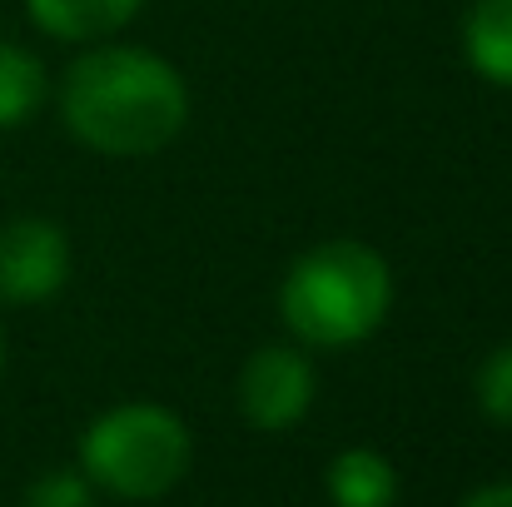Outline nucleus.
Returning a JSON list of instances; mask_svg holds the SVG:
<instances>
[{"label": "nucleus", "mask_w": 512, "mask_h": 507, "mask_svg": "<svg viewBox=\"0 0 512 507\" xmlns=\"http://www.w3.org/2000/svg\"><path fill=\"white\" fill-rule=\"evenodd\" d=\"M85 478L115 498H165L189 468V428L160 403H120L80 438Z\"/></svg>", "instance_id": "obj_3"}, {"label": "nucleus", "mask_w": 512, "mask_h": 507, "mask_svg": "<svg viewBox=\"0 0 512 507\" xmlns=\"http://www.w3.org/2000/svg\"><path fill=\"white\" fill-rule=\"evenodd\" d=\"M463 50L483 80L512 90V0H473L463 20Z\"/></svg>", "instance_id": "obj_7"}, {"label": "nucleus", "mask_w": 512, "mask_h": 507, "mask_svg": "<svg viewBox=\"0 0 512 507\" xmlns=\"http://www.w3.org/2000/svg\"><path fill=\"white\" fill-rule=\"evenodd\" d=\"M45 105V65L15 40H0V130H20Z\"/></svg>", "instance_id": "obj_9"}, {"label": "nucleus", "mask_w": 512, "mask_h": 507, "mask_svg": "<svg viewBox=\"0 0 512 507\" xmlns=\"http://www.w3.org/2000/svg\"><path fill=\"white\" fill-rule=\"evenodd\" d=\"M145 0H25L30 20L55 40H105L140 15Z\"/></svg>", "instance_id": "obj_6"}, {"label": "nucleus", "mask_w": 512, "mask_h": 507, "mask_svg": "<svg viewBox=\"0 0 512 507\" xmlns=\"http://www.w3.org/2000/svg\"><path fill=\"white\" fill-rule=\"evenodd\" d=\"M478 403H483V413H488L493 423L512 428V343L498 348V353L483 363V373H478Z\"/></svg>", "instance_id": "obj_10"}, {"label": "nucleus", "mask_w": 512, "mask_h": 507, "mask_svg": "<svg viewBox=\"0 0 512 507\" xmlns=\"http://www.w3.org/2000/svg\"><path fill=\"white\" fill-rule=\"evenodd\" d=\"M95 483L85 473H45L30 483L25 507H95Z\"/></svg>", "instance_id": "obj_11"}, {"label": "nucleus", "mask_w": 512, "mask_h": 507, "mask_svg": "<svg viewBox=\"0 0 512 507\" xmlns=\"http://www.w3.org/2000/svg\"><path fill=\"white\" fill-rule=\"evenodd\" d=\"M388 304H393L388 259L363 239H329L309 249L304 259H294L279 289L289 334L314 348H343L368 338L388 319Z\"/></svg>", "instance_id": "obj_2"}, {"label": "nucleus", "mask_w": 512, "mask_h": 507, "mask_svg": "<svg viewBox=\"0 0 512 507\" xmlns=\"http://www.w3.org/2000/svg\"><path fill=\"white\" fill-rule=\"evenodd\" d=\"M463 507H512V483H488V488H478Z\"/></svg>", "instance_id": "obj_12"}, {"label": "nucleus", "mask_w": 512, "mask_h": 507, "mask_svg": "<svg viewBox=\"0 0 512 507\" xmlns=\"http://www.w3.org/2000/svg\"><path fill=\"white\" fill-rule=\"evenodd\" d=\"M329 498L334 507H393L398 473L373 448H348L329 463Z\"/></svg>", "instance_id": "obj_8"}, {"label": "nucleus", "mask_w": 512, "mask_h": 507, "mask_svg": "<svg viewBox=\"0 0 512 507\" xmlns=\"http://www.w3.org/2000/svg\"><path fill=\"white\" fill-rule=\"evenodd\" d=\"M60 120L85 150L140 160L174 145L189 120V90L170 60L140 45H100L65 70Z\"/></svg>", "instance_id": "obj_1"}, {"label": "nucleus", "mask_w": 512, "mask_h": 507, "mask_svg": "<svg viewBox=\"0 0 512 507\" xmlns=\"http://www.w3.org/2000/svg\"><path fill=\"white\" fill-rule=\"evenodd\" d=\"M239 408H244L249 428H259V433L294 428L314 408V363L289 343L259 348L239 373Z\"/></svg>", "instance_id": "obj_4"}, {"label": "nucleus", "mask_w": 512, "mask_h": 507, "mask_svg": "<svg viewBox=\"0 0 512 507\" xmlns=\"http://www.w3.org/2000/svg\"><path fill=\"white\" fill-rule=\"evenodd\" d=\"M70 279V239L50 219H10L0 224V299L5 304H45Z\"/></svg>", "instance_id": "obj_5"}, {"label": "nucleus", "mask_w": 512, "mask_h": 507, "mask_svg": "<svg viewBox=\"0 0 512 507\" xmlns=\"http://www.w3.org/2000/svg\"><path fill=\"white\" fill-rule=\"evenodd\" d=\"M0 363H5V338H0Z\"/></svg>", "instance_id": "obj_13"}]
</instances>
